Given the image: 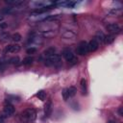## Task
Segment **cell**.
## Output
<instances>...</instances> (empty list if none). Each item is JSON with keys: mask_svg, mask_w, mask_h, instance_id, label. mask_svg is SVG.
Segmentation results:
<instances>
[{"mask_svg": "<svg viewBox=\"0 0 123 123\" xmlns=\"http://www.w3.org/2000/svg\"><path fill=\"white\" fill-rule=\"evenodd\" d=\"M60 29L59 20H43L37 27V35L43 38H50L58 34Z\"/></svg>", "mask_w": 123, "mask_h": 123, "instance_id": "6da1fadb", "label": "cell"}, {"mask_svg": "<svg viewBox=\"0 0 123 123\" xmlns=\"http://www.w3.org/2000/svg\"><path fill=\"white\" fill-rule=\"evenodd\" d=\"M44 65L46 66H55V67H60L62 65V58L60 55L54 54L50 57L45 58L44 60Z\"/></svg>", "mask_w": 123, "mask_h": 123, "instance_id": "7a4b0ae2", "label": "cell"}, {"mask_svg": "<svg viewBox=\"0 0 123 123\" xmlns=\"http://www.w3.org/2000/svg\"><path fill=\"white\" fill-rule=\"evenodd\" d=\"M21 117H22V120L25 122V123H32L36 120L37 118V111L32 109V108H29L27 110H25L22 113H21Z\"/></svg>", "mask_w": 123, "mask_h": 123, "instance_id": "3957f363", "label": "cell"}, {"mask_svg": "<svg viewBox=\"0 0 123 123\" xmlns=\"http://www.w3.org/2000/svg\"><path fill=\"white\" fill-rule=\"evenodd\" d=\"M62 56L64 57V59L68 62V63L69 64H75V63H77V62H78V60H77V58L75 57V55L73 54V52L69 49V48H65L63 51H62Z\"/></svg>", "mask_w": 123, "mask_h": 123, "instance_id": "277c9868", "label": "cell"}, {"mask_svg": "<svg viewBox=\"0 0 123 123\" xmlns=\"http://www.w3.org/2000/svg\"><path fill=\"white\" fill-rule=\"evenodd\" d=\"M76 52H77V54H79V55H81V56L86 55V54L88 53L87 43H86V41H85V40L81 41V42L79 43V45H78L77 49H76Z\"/></svg>", "mask_w": 123, "mask_h": 123, "instance_id": "5b68a950", "label": "cell"}, {"mask_svg": "<svg viewBox=\"0 0 123 123\" xmlns=\"http://www.w3.org/2000/svg\"><path fill=\"white\" fill-rule=\"evenodd\" d=\"M62 36L63 38H66V39H75L76 37H77V34L74 30L63 29L62 32Z\"/></svg>", "mask_w": 123, "mask_h": 123, "instance_id": "8992f818", "label": "cell"}, {"mask_svg": "<svg viewBox=\"0 0 123 123\" xmlns=\"http://www.w3.org/2000/svg\"><path fill=\"white\" fill-rule=\"evenodd\" d=\"M31 6H33L36 9H44V8H48L53 5L49 1H35L31 3Z\"/></svg>", "mask_w": 123, "mask_h": 123, "instance_id": "52a82bcc", "label": "cell"}, {"mask_svg": "<svg viewBox=\"0 0 123 123\" xmlns=\"http://www.w3.org/2000/svg\"><path fill=\"white\" fill-rule=\"evenodd\" d=\"M107 30L110 31V32L112 33V34H118V33H120L121 28H120V26H119L118 24H116V23H110V24L107 25Z\"/></svg>", "mask_w": 123, "mask_h": 123, "instance_id": "ba28073f", "label": "cell"}, {"mask_svg": "<svg viewBox=\"0 0 123 123\" xmlns=\"http://www.w3.org/2000/svg\"><path fill=\"white\" fill-rule=\"evenodd\" d=\"M20 51V45L18 44H11V45H8L4 52L7 54V53H17Z\"/></svg>", "mask_w": 123, "mask_h": 123, "instance_id": "9c48e42d", "label": "cell"}, {"mask_svg": "<svg viewBox=\"0 0 123 123\" xmlns=\"http://www.w3.org/2000/svg\"><path fill=\"white\" fill-rule=\"evenodd\" d=\"M99 47V44L98 42L95 40V39H91L88 43H87V49H88V52H94L98 49Z\"/></svg>", "mask_w": 123, "mask_h": 123, "instance_id": "30bf717a", "label": "cell"}, {"mask_svg": "<svg viewBox=\"0 0 123 123\" xmlns=\"http://www.w3.org/2000/svg\"><path fill=\"white\" fill-rule=\"evenodd\" d=\"M3 112H4L7 116L13 114V112H14V108H13V106L11 105V104H6L5 107H4V111H3Z\"/></svg>", "mask_w": 123, "mask_h": 123, "instance_id": "8fae6325", "label": "cell"}, {"mask_svg": "<svg viewBox=\"0 0 123 123\" xmlns=\"http://www.w3.org/2000/svg\"><path fill=\"white\" fill-rule=\"evenodd\" d=\"M94 39L98 42V44H99V43H104V42H105V35H104L102 32L98 31V32L95 34Z\"/></svg>", "mask_w": 123, "mask_h": 123, "instance_id": "7c38bea8", "label": "cell"}, {"mask_svg": "<svg viewBox=\"0 0 123 123\" xmlns=\"http://www.w3.org/2000/svg\"><path fill=\"white\" fill-rule=\"evenodd\" d=\"M44 113L47 117H49L52 113V103L51 101H48L44 106Z\"/></svg>", "mask_w": 123, "mask_h": 123, "instance_id": "4fadbf2b", "label": "cell"}, {"mask_svg": "<svg viewBox=\"0 0 123 123\" xmlns=\"http://www.w3.org/2000/svg\"><path fill=\"white\" fill-rule=\"evenodd\" d=\"M5 3L10 5V6H14V7H17V6H20L24 3V0H5Z\"/></svg>", "mask_w": 123, "mask_h": 123, "instance_id": "5bb4252c", "label": "cell"}, {"mask_svg": "<svg viewBox=\"0 0 123 123\" xmlns=\"http://www.w3.org/2000/svg\"><path fill=\"white\" fill-rule=\"evenodd\" d=\"M121 13H122V9L121 8H115V9H112V10L108 12V14L110 16H118Z\"/></svg>", "mask_w": 123, "mask_h": 123, "instance_id": "9a60e30c", "label": "cell"}, {"mask_svg": "<svg viewBox=\"0 0 123 123\" xmlns=\"http://www.w3.org/2000/svg\"><path fill=\"white\" fill-rule=\"evenodd\" d=\"M11 38V35L8 32H2L0 33V41L1 42H6Z\"/></svg>", "mask_w": 123, "mask_h": 123, "instance_id": "2e32d148", "label": "cell"}, {"mask_svg": "<svg viewBox=\"0 0 123 123\" xmlns=\"http://www.w3.org/2000/svg\"><path fill=\"white\" fill-rule=\"evenodd\" d=\"M55 51H56V49H55L54 47L47 48V49L43 52V56H45L46 58H47V57H50V56H52V55H54V54H55Z\"/></svg>", "mask_w": 123, "mask_h": 123, "instance_id": "e0dca14e", "label": "cell"}, {"mask_svg": "<svg viewBox=\"0 0 123 123\" xmlns=\"http://www.w3.org/2000/svg\"><path fill=\"white\" fill-rule=\"evenodd\" d=\"M33 62H34V58H33V57H31V56H29V57L24 58L22 62H23V64H24V65H31V64L33 63Z\"/></svg>", "mask_w": 123, "mask_h": 123, "instance_id": "ac0fdd59", "label": "cell"}, {"mask_svg": "<svg viewBox=\"0 0 123 123\" xmlns=\"http://www.w3.org/2000/svg\"><path fill=\"white\" fill-rule=\"evenodd\" d=\"M9 63L13 64V65H18L20 63V60H19L18 57H12L9 60Z\"/></svg>", "mask_w": 123, "mask_h": 123, "instance_id": "d6986e66", "label": "cell"}, {"mask_svg": "<svg viewBox=\"0 0 123 123\" xmlns=\"http://www.w3.org/2000/svg\"><path fill=\"white\" fill-rule=\"evenodd\" d=\"M21 36L18 34V33H14L13 35H12L11 36V39L12 40V41H14V42H18V41H20L21 40Z\"/></svg>", "mask_w": 123, "mask_h": 123, "instance_id": "ffe728a7", "label": "cell"}, {"mask_svg": "<svg viewBox=\"0 0 123 123\" xmlns=\"http://www.w3.org/2000/svg\"><path fill=\"white\" fill-rule=\"evenodd\" d=\"M37 97L39 100L44 101L45 98H46V92H45L44 90H39V91L37 93Z\"/></svg>", "mask_w": 123, "mask_h": 123, "instance_id": "44dd1931", "label": "cell"}, {"mask_svg": "<svg viewBox=\"0 0 123 123\" xmlns=\"http://www.w3.org/2000/svg\"><path fill=\"white\" fill-rule=\"evenodd\" d=\"M114 40V36L113 35H109V36H105V42L107 44H111V42H113Z\"/></svg>", "mask_w": 123, "mask_h": 123, "instance_id": "7402d4cb", "label": "cell"}, {"mask_svg": "<svg viewBox=\"0 0 123 123\" xmlns=\"http://www.w3.org/2000/svg\"><path fill=\"white\" fill-rule=\"evenodd\" d=\"M81 87H82L83 94H86V81L85 79L81 80Z\"/></svg>", "mask_w": 123, "mask_h": 123, "instance_id": "603a6c76", "label": "cell"}, {"mask_svg": "<svg viewBox=\"0 0 123 123\" xmlns=\"http://www.w3.org/2000/svg\"><path fill=\"white\" fill-rule=\"evenodd\" d=\"M67 89H68V95H69V97L75 96V94H76V92H77V89H76L75 86H70V87L67 88Z\"/></svg>", "mask_w": 123, "mask_h": 123, "instance_id": "cb8c5ba5", "label": "cell"}, {"mask_svg": "<svg viewBox=\"0 0 123 123\" xmlns=\"http://www.w3.org/2000/svg\"><path fill=\"white\" fill-rule=\"evenodd\" d=\"M62 98H63L64 101H67V99L69 98L68 89H67V88H63V90H62Z\"/></svg>", "mask_w": 123, "mask_h": 123, "instance_id": "d4e9b609", "label": "cell"}, {"mask_svg": "<svg viewBox=\"0 0 123 123\" xmlns=\"http://www.w3.org/2000/svg\"><path fill=\"white\" fill-rule=\"evenodd\" d=\"M26 52H27V54H35V53H37V48L36 47H30V48H28L27 50H26Z\"/></svg>", "mask_w": 123, "mask_h": 123, "instance_id": "484cf974", "label": "cell"}, {"mask_svg": "<svg viewBox=\"0 0 123 123\" xmlns=\"http://www.w3.org/2000/svg\"><path fill=\"white\" fill-rule=\"evenodd\" d=\"M6 65H7V62H3L1 60L0 61V71H3L6 68Z\"/></svg>", "mask_w": 123, "mask_h": 123, "instance_id": "4316f807", "label": "cell"}, {"mask_svg": "<svg viewBox=\"0 0 123 123\" xmlns=\"http://www.w3.org/2000/svg\"><path fill=\"white\" fill-rule=\"evenodd\" d=\"M7 26H8V23H7V22H1V23H0V30L5 29Z\"/></svg>", "mask_w": 123, "mask_h": 123, "instance_id": "83f0119b", "label": "cell"}, {"mask_svg": "<svg viewBox=\"0 0 123 123\" xmlns=\"http://www.w3.org/2000/svg\"><path fill=\"white\" fill-rule=\"evenodd\" d=\"M118 113H119V115H120V116H122V115H123V108H122V107H120V108L118 109Z\"/></svg>", "mask_w": 123, "mask_h": 123, "instance_id": "f1b7e54d", "label": "cell"}, {"mask_svg": "<svg viewBox=\"0 0 123 123\" xmlns=\"http://www.w3.org/2000/svg\"><path fill=\"white\" fill-rule=\"evenodd\" d=\"M3 19H4V15H3V13H2V12H0V22H1Z\"/></svg>", "mask_w": 123, "mask_h": 123, "instance_id": "f546056e", "label": "cell"}, {"mask_svg": "<svg viewBox=\"0 0 123 123\" xmlns=\"http://www.w3.org/2000/svg\"><path fill=\"white\" fill-rule=\"evenodd\" d=\"M107 123H116V121H114V120H109Z\"/></svg>", "mask_w": 123, "mask_h": 123, "instance_id": "4dcf8cb0", "label": "cell"}]
</instances>
